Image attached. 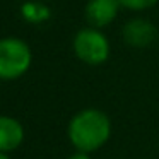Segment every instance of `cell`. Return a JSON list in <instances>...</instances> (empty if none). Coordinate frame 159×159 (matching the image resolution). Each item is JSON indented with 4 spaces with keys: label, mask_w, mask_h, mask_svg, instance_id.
I'll return each mask as SVG.
<instances>
[{
    "label": "cell",
    "mask_w": 159,
    "mask_h": 159,
    "mask_svg": "<svg viewBox=\"0 0 159 159\" xmlns=\"http://www.w3.org/2000/svg\"><path fill=\"white\" fill-rule=\"evenodd\" d=\"M33 65V50L22 38H0V80H17Z\"/></svg>",
    "instance_id": "obj_2"
},
{
    "label": "cell",
    "mask_w": 159,
    "mask_h": 159,
    "mask_svg": "<svg viewBox=\"0 0 159 159\" xmlns=\"http://www.w3.org/2000/svg\"><path fill=\"white\" fill-rule=\"evenodd\" d=\"M121 38L132 48H147L159 38V29L145 17H132L121 28Z\"/></svg>",
    "instance_id": "obj_4"
},
{
    "label": "cell",
    "mask_w": 159,
    "mask_h": 159,
    "mask_svg": "<svg viewBox=\"0 0 159 159\" xmlns=\"http://www.w3.org/2000/svg\"><path fill=\"white\" fill-rule=\"evenodd\" d=\"M24 142V127L11 115H0V152L17 151Z\"/></svg>",
    "instance_id": "obj_6"
},
{
    "label": "cell",
    "mask_w": 159,
    "mask_h": 159,
    "mask_svg": "<svg viewBox=\"0 0 159 159\" xmlns=\"http://www.w3.org/2000/svg\"><path fill=\"white\" fill-rule=\"evenodd\" d=\"M111 137V120L98 108H84L77 111L67 125V139L79 152H91L101 149Z\"/></svg>",
    "instance_id": "obj_1"
},
{
    "label": "cell",
    "mask_w": 159,
    "mask_h": 159,
    "mask_svg": "<svg viewBox=\"0 0 159 159\" xmlns=\"http://www.w3.org/2000/svg\"><path fill=\"white\" fill-rule=\"evenodd\" d=\"M120 9V0H87L84 14L89 26L103 29L118 17Z\"/></svg>",
    "instance_id": "obj_5"
},
{
    "label": "cell",
    "mask_w": 159,
    "mask_h": 159,
    "mask_svg": "<svg viewBox=\"0 0 159 159\" xmlns=\"http://www.w3.org/2000/svg\"><path fill=\"white\" fill-rule=\"evenodd\" d=\"M0 159H11V154H7V152H0Z\"/></svg>",
    "instance_id": "obj_10"
},
{
    "label": "cell",
    "mask_w": 159,
    "mask_h": 159,
    "mask_svg": "<svg viewBox=\"0 0 159 159\" xmlns=\"http://www.w3.org/2000/svg\"><path fill=\"white\" fill-rule=\"evenodd\" d=\"M67 159H91V156H89V154H86V152H79V151H75V152H72V154H70Z\"/></svg>",
    "instance_id": "obj_9"
},
{
    "label": "cell",
    "mask_w": 159,
    "mask_h": 159,
    "mask_svg": "<svg viewBox=\"0 0 159 159\" xmlns=\"http://www.w3.org/2000/svg\"><path fill=\"white\" fill-rule=\"evenodd\" d=\"M74 55L86 65H103L111 53V46L106 34L98 28H82L72 39Z\"/></svg>",
    "instance_id": "obj_3"
},
{
    "label": "cell",
    "mask_w": 159,
    "mask_h": 159,
    "mask_svg": "<svg viewBox=\"0 0 159 159\" xmlns=\"http://www.w3.org/2000/svg\"><path fill=\"white\" fill-rule=\"evenodd\" d=\"M19 12H21V17L33 26L45 24L46 21L52 19V9L46 4L39 2V0H26V2H22L21 7H19Z\"/></svg>",
    "instance_id": "obj_7"
},
{
    "label": "cell",
    "mask_w": 159,
    "mask_h": 159,
    "mask_svg": "<svg viewBox=\"0 0 159 159\" xmlns=\"http://www.w3.org/2000/svg\"><path fill=\"white\" fill-rule=\"evenodd\" d=\"M157 43H159V38H157Z\"/></svg>",
    "instance_id": "obj_11"
},
{
    "label": "cell",
    "mask_w": 159,
    "mask_h": 159,
    "mask_svg": "<svg viewBox=\"0 0 159 159\" xmlns=\"http://www.w3.org/2000/svg\"><path fill=\"white\" fill-rule=\"evenodd\" d=\"M159 0H120L121 9H127L132 12H142L147 11V9L154 7Z\"/></svg>",
    "instance_id": "obj_8"
}]
</instances>
